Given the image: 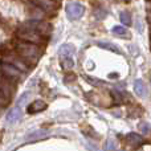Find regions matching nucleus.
I'll return each mask as SVG.
<instances>
[{
    "instance_id": "f257e3e1",
    "label": "nucleus",
    "mask_w": 151,
    "mask_h": 151,
    "mask_svg": "<svg viewBox=\"0 0 151 151\" xmlns=\"http://www.w3.org/2000/svg\"><path fill=\"white\" fill-rule=\"evenodd\" d=\"M17 52L20 56L28 58V60H37L40 55L39 48L36 47V44L33 42H21V44L17 45Z\"/></svg>"
},
{
    "instance_id": "f03ea898",
    "label": "nucleus",
    "mask_w": 151,
    "mask_h": 151,
    "mask_svg": "<svg viewBox=\"0 0 151 151\" xmlns=\"http://www.w3.org/2000/svg\"><path fill=\"white\" fill-rule=\"evenodd\" d=\"M23 27H27V28L33 29L35 32H37L39 35H41L42 37L49 36L50 32H52V27L48 23H44V21H39V20H32L25 23Z\"/></svg>"
},
{
    "instance_id": "7ed1b4c3",
    "label": "nucleus",
    "mask_w": 151,
    "mask_h": 151,
    "mask_svg": "<svg viewBox=\"0 0 151 151\" xmlns=\"http://www.w3.org/2000/svg\"><path fill=\"white\" fill-rule=\"evenodd\" d=\"M19 39L24 40L27 42H33V44H39L41 41V35H39L37 32H35L33 29L27 28V27H21L20 31L17 32Z\"/></svg>"
},
{
    "instance_id": "20e7f679",
    "label": "nucleus",
    "mask_w": 151,
    "mask_h": 151,
    "mask_svg": "<svg viewBox=\"0 0 151 151\" xmlns=\"http://www.w3.org/2000/svg\"><path fill=\"white\" fill-rule=\"evenodd\" d=\"M65 11H66V16H68L69 20H77V19H80L81 16L83 15L85 8H83V5L81 4V3L73 1V3H69V4L66 5Z\"/></svg>"
},
{
    "instance_id": "39448f33",
    "label": "nucleus",
    "mask_w": 151,
    "mask_h": 151,
    "mask_svg": "<svg viewBox=\"0 0 151 151\" xmlns=\"http://www.w3.org/2000/svg\"><path fill=\"white\" fill-rule=\"evenodd\" d=\"M50 133L48 130H36L29 133L25 137V142H36V141H42V139L49 138Z\"/></svg>"
},
{
    "instance_id": "423d86ee",
    "label": "nucleus",
    "mask_w": 151,
    "mask_h": 151,
    "mask_svg": "<svg viewBox=\"0 0 151 151\" xmlns=\"http://www.w3.org/2000/svg\"><path fill=\"white\" fill-rule=\"evenodd\" d=\"M1 72L7 76V77H11V78H17L19 76H20V69L16 68V66L11 63L1 64Z\"/></svg>"
},
{
    "instance_id": "0eeeda50",
    "label": "nucleus",
    "mask_w": 151,
    "mask_h": 151,
    "mask_svg": "<svg viewBox=\"0 0 151 151\" xmlns=\"http://www.w3.org/2000/svg\"><path fill=\"white\" fill-rule=\"evenodd\" d=\"M47 107H48V105L45 101H42V99H36V101H33L31 105H29L27 110H28L29 114H36V113L44 111Z\"/></svg>"
},
{
    "instance_id": "6e6552de",
    "label": "nucleus",
    "mask_w": 151,
    "mask_h": 151,
    "mask_svg": "<svg viewBox=\"0 0 151 151\" xmlns=\"http://www.w3.org/2000/svg\"><path fill=\"white\" fill-rule=\"evenodd\" d=\"M32 3L37 7L42 8L44 11H53L57 7V3L55 0H32Z\"/></svg>"
},
{
    "instance_id": "1a4fd4ad",
    "label": "nucleus",
    "mask_w": 151,
    "mask_h": 151,
    "mask_svg": "<svg viewBox=\"0 0 151 151\" xmlns=\"http://www.w3.org/2000/svg\"><path fill=\"white\" fill-rule=\"evenodd\" d=\"M21 115H23L21 107L16 105V106L13 107V109L7 114V122H8V123H13V122H16V121H19V119L21 118Z\"/></svg>"
},
{
    "instance_id": "9d476101",
    "label": "nucleus",
    "mask_w": 151,
    "mask_h": 151,
    "mask_svg": "<svg viewBox=\"0 0 151 151\" xmlns=\"http://www.w3.org/2000/svg\"><path fill=\"white\" fill-rule=\"evenodd\" d=\"M126 141L133 147H138V146H141V145H143V138H142L139 134H135V133H129L127 135H126Z\"/></svg>"
},
{
    "instance_id": "9b49d317",
    "label": "nucleus",
    "mask_w": 151,
    "mask_h": 151,
    "mask_svg": "<svg viewBox=\"0 0 151 151\" xmlns=\"http://www.w3.org/2000/svg\"><path fill=\"white\" fill-rule=\"evenodd\" d=\"M134 90H135V93L138 94L139 97H147V94H149V91H147V88L146 85L143 83V81L139 78V80H135V82H134Z\"/></svg>"
},
{
    "instance_id": "f8f14e48",
    "label": "nucleus",
    "mask_w": 151,
    "mask_h": 151,
    "mask_svg": "<svg viewBox=\"0 0 151 151\" xmlns=\"http://www.w3.org/2000/svg\"><path fill=\"white\" fill-rule=\"evenodd\" d=\"M60 64L65 70H70L74 66V60H73V56L70 55H63L60 56Z\"/></svg>"
},
{
    "instance_id": "ddd939ff",
    "label": "nucleus",
    "mask_w": 151,
    "mask_h": 151,
    "mask_svg": "<svg viewBox=\"0 0 151 151\" xmlns=\"http://www.w3.org/2000/svg\"><path fill=\"white\" fill-rule=\"evenodd\" d=\"M74 53H76V49L72 44H64V45H61V48L58 49V56H63V55L73 56Z\"/></svg>"
},
{
    "instance_id": "4468645a",
    "label": "nucleus",
    "mask_w": 151,
    "mask_h": 151,
    "mask_svg": "<svg viewBox=\"0 0 151 151\" xmlns=\"http://www.w3.org/2000/svg\"><path fill=\"white\" fill-rule=\"evenodd\" d=\"M98 47L99 48H104V49H107V50H111V52H115L119 55L121 50L118 49V47L115 44H111V42H106V41H99L98 42Z\"/></svg>"
},
{
    "instance_id": "2eb2a0df",
    "label": "nucleus",
    "mask_w": 151,
    "mask_h": 151,
    "mask_svg": "<svg viewBox=\"0 0 151 151\" xmlns=\"http://www.w3.org/2000/svg\"><path fill=\"white\" fill-rule=\"evenodd\" d=\"M119 19L125 27L131 25V15L127 12V11H122V12L119 13Z\"/></svg>"
},
{
    "instance_id": "dca6fc26",
    "label": "nucleus",
    "mask_w": 151,
    "mask_h": 151,
    "mask_svg": "<svg viewBox=\"0 0 151 151\" xmlns=\"http://www.w3.org/2000/svg\"><path fill=\"white\" fill-rule=\"evenodd\" d=\"M111 32L113 33H115V35H119V36H127L129 39H130V33L127 32V29L125 28V27H122V25H114L113 27V29H111Z\"/></svg>"
},
{
    "instance_id": "f3484780",
    "label": "nucleus",
    "mask_w": 151,
    "mask_h": 151,
    "mask_svg": "<svg viewBox=\"0 0 151 151\" xmlns=\"http://www.w3.org/2000/svg\"><path fill=\"white\" fill-rule=\"evenodd\" d=\"M29 96H31V93H29V91H27V93L21 94V96H20V98L17 99V104H16V105H17V106H20V107H21V106H23L24 104H25V101H27V99L29 98Z\"/></svg>"
},
{
    "instance_id": "a211bd4d",
    "label": "nucleus",
    "mask_w": 151,
    "mask_h": 151,
    "mask_svg": "<svg viewBox=\"0 0 151 151\" xmlns=\"http://www.w3.org/2000/svg\"><path fill=\"white\" fill-rule=\"evenodd\" d=\"M105 149L106 150H115L117 149V141L113 138H109L106 142V146H105Z\"/></svg>"
},
{
    "instance_id": "6ab92c4d",
    "label": "nucleus",
    "mask_w": 151,
    "mask_h": 151,
    "mask_svg": "<svg viewBox=\"0 0 151 151\" xmlns=\"http://www.w3.org/2000/svg\"><path fill=\"white\" fill-rule=\"evenodd\" d=\"M139 130H141L142 133H145V134L150 133V131H151V125H150V123H147V122L141 123V125H139Z\"/></svg>"
},
{
    "instance_id": "aec40b11",
    "label": "nucleus",
    "mask_w": 151,
    "mask_h": 151,
    "mask_svg": "<svg viewBox=\"0 0 151 151\" xmlns=\"http://www.w3.org/2000/svg\"><path fill=\"white\" fill-rule=\"evenodd\" d=\"M111 96L114 97V99H115V102H117V104H121V102L123 101V97H122V94L119 93V90H113L111 91Z\"/></svg>"
},
{
    "instance_id": "412c9836",
    "label": "nucleus",
    "mask_w": 151,
    "mask_h": 151,
    "mask_svg": "<svg viewBox=\"0 0 151 151\" xmlns=\"http://www.w3.org/2000/svg\"><path fill=\"white\" fill-rule=\"evenodd\" d=\"M85 78L88 80V82H89V83H93V85H96V86L102 85V82L97 81V78H93V77H90V76H85Z\"/></svg>"
},
{
    "instance_id": "4be33fe9",
    "label": "nucleus",
    "mask_w": 151,
    "mask_h": 151,
    "mask_svg": "<svg viewBox=\"0 0 151 151\" xmlns=\"http://www.w3.org/2000/svg\"><path fill=\"white\" fill-rule=\"evenodd\" d=\"M5 102V99H4V97L1 96V94H0V105H3Z\"/></svg>"
},
{
    "instance_id": "5701e85b",
    "label": "nucleus",
    "mask_w": 151,
    "mask_h": 151,
    "mask_svg": "<svg viewBox=\"0 0 151 151\" xmlns=\"http://www.w3.org/2000/svg\"><path fill=\"white\" fill-rule=\"evenodd\" d=\"M147 20H149L150 23H151V11H150L149 13H147Z\"/></svg>"
},
{
    "instance_id": "b1692460",
    "label": "nucleus",
    "mask_w": 151,
    "mask_h": 151,
    "mask_svg": "<svg viewBox=\"0 0 151 151\" xmlns=\"http://www.w3.org/2000/svg\"><path fill=\"white\" fill-rule=\"evenodd\" d=\"M109 77H110V78H111V77H118V74H117V73H110Z\"/></svg>"
}]
</instances>
